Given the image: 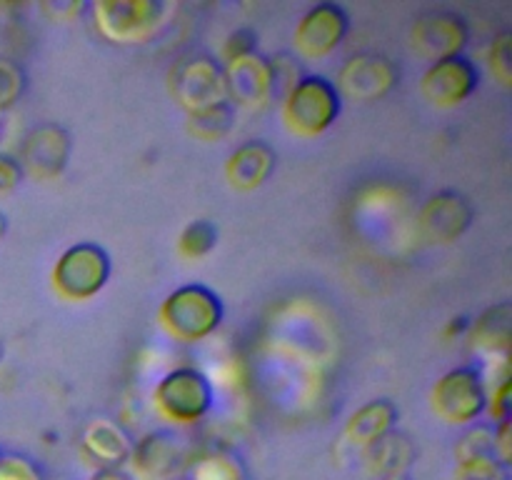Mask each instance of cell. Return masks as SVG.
Returning a JSON list of instances; mask_svg holds the SVG:
<instances>
[{"label":"cell","instance_id":"obj_31","mask_svg":"<svg viewBox=\"0 0 512 480\" xmlns=\"http://www.w3.org/2000/svg\"><path fill=\"white\" fill-rule=\"evenodd\" d=\"M258 53V33L253 28H238L225 38L223 45V55L225 63L235 58H243V55Z\"/></svg>","mask_w":512,"mask_h":480},{"label":"cell","instance_id":"obj_36","mask_svg":"<svg viewBox=\"0 0 512 480\" xmlns=\"http://www.w3.org/2000/svg\"><path fill=\"white\" fill-rule=\"evenodd\" d=\"M470 328V318H455L453 323L448 325V330H445V335H453V338H458V335H465Z\"/></svg>","mask_w":512,"mask_h":480},{"label":"cell","instance_id":"obj_5","mask_svg":"<svg viewBox=\"0 0 512 480\" xmlns=\"http://www.w3.org/2000/svg\"><path fill=\"white\" fill-rule=\"evenodd\" d=\"M113 273V260L103 245L83 240L58 255L50 273V285L55 293L70 303H83L95 298L108 285Z\"/></svg>","mask_w":512,"mask_h":480},{"label":"cell","instance_id":"obj_26","mask_svg":"<svg viewBox=\"0 0 512 480\" xmlns=\"http://www.w3.org/2000/svg\"><path fill=\"white\" fill-rule=\"evenodd\" d=\"M25 70L18 60L8 58V55H0V113L8 108H13L25 93Z\"/></svg>","mask_w":512,"mask_h":480},{"label":"cell","instance_id":"obj_1","mask_svg":"<svg viewBox=\"0 0 512 480\" xmlns=\"http://www.w3.org/2000/svg\"><path fill=\"white\" fill-rule=\"evenodd\" d=\"M223 300L213 288L188 283L165 295L160 303L158 320L165 333L180 343H198L210 338L223 323Z\"/></svg>","mask_w":512,"mask_h":480},{"label":"cell","instance_id":"obj_21","mask_svg":"<svg viewBox=\"0 0 512 480\" xmlns=\"http://www.w3.org/2000/svg\"><path fill=\"white\" fill-rule=\"evenodd\" d=\"M183 475L185 480H248V468L230 450H205L190 455Z\"/></svg>","mask_w":512,"mask_h":480},{"label":"cell","instance_id":"obj_22","mask_svg":"<svg viewBox=\"0 0 512 480\" xmlns=\"http://www.w3.org/2000/svg\"><path fill=\"white\" fill-rule=\"evenodd\" d=\"M233 128L235 108L228 100L188 115V133L193 135V138L203 140V143H218V140L228 138V135L233 133Z\"/></svg>","mask_w":512,"mask_h":480},{"label":"cell","instance_id":"obj_7","mask_svg":"<svg viewBox=\"0 0 512 480\" xmlns=\"http://www.w3.org/2000/svg\"><path fill=\"white\" fill-rule=\"evenodd\" d=\"M168 90L185 113H198L225 100L223 65L213 55H188L168 75Z\"/></svg>","mask_w":512,"mask_h":480},{"label":"cell","instance_id":"obj_30","mask_svg":"<svg viewBox=\"0 0 512 480\" xmlns=\"http://www.w3.org/2000/svg\"><path fill=\"white\" fill-rule=\"evenodd\" d=\"M0 480H43L40 468L25 455H3L0 458Z\"/></svg>","mask_w":512,"mask_h":480},{"label":"cell","instance_id":"obj_29","mask_svg":"<svg viewBox=\"0 0 512 480\" xmlns=\"http://www.w3.org/2000/svg\"><path fill=\"white\" fill-rule=\"evenodd\" d=\"M512 378H500L493 385H488V410L485 413L500 423V420H510L512 415Z\"/></svg>","mask_w":512,"mask_h":480},{"label":"cell","instance_id":"obj_8","mask_svg":"<svg viewBox=\"0 0 512 480\" xmlns=\"http://www.w3.org/2000/svg\"><path fill=\"white\" fill-rule=\"evenodd\" d=\"M340 98L355 103H375L398 88L400 68L383 53H355L345 60L333 80Z\"/></svg>","mask_w":512,"mask_h":480},{"label":"cell","instance_id":"obj_24","mask_svg":"<svg viewBox=\"0 0 512 480\" xmlns=\"http://www.w3.org/2000/svg\"><path fill=\"white\" fill-rule=\"evenodd\" d=\"M453 455L455 463H465V460L475 458H498V455H495V425H468L465 433L458 438V443H455Z\"/></svg>","mask_w":512,"mask_h":480},{"label":"cell","instance_id":"obj_32","mask_svg":"<svg viewBox=\"0 0 512 480\" xmlns=\"http://www.w3.org/2000/svg\"><path fill=\"white\" fill-rule=\"evenodd\" d=\"M23 170H20V163L8 153H0V195L10 193L20 185L23 180Z\"/></svg>","mask_w":512,"mask_h":480},{"label":"cell","instance_id":"obj_38","mask_svg":"<svg viewBox=\"0 0 512 480\" xmlns=\"http://www.w3.org/2000/svg\"><path fill=\"white\" fill-rule=\"evenodd\" d=\"M383 480H410L408 475H395V478H383Z\"/></svg>","mask_w":512,"mask_h":480},{"label":"cell","instance_id":"obj_37","mask_svg":"<svg viewBox=\"0 0 512 480\" xmlns=\"http://www.w3.org/2000/svg\"><path fill=\"white\" fill-rule=\"evenodd\" d=\"M5 233H8V218H5V213H0V240L5 238Z\"/></svg>","mask_w":512,"mask_h":480},{"label":"cell","instance_id":"obj_35","mask_svg":"<svg viewBox=\"0 0 512 480\" xmlns=\"http://www.w3.org/2000/svg\"><path fill=\"white\" fill-rule=\"evenodd\" d=\"M90 480H135V475L125 468H98Z\"/></svg>","mask_w":512,"mask_h":480},{"label":"cell","instance_id":"obj_28","mask_svg":"<svg viewBox=\"0 0 512 480\" xmlns=\"http://www.w3.org/2000/svg\"><path fill=\"white\" fill-rule=\"evenodd\" d=\"M453 480H510V468L498 458H475L455 465Z\"/></svg>","mask_w":512,"mask_h":480},{"label":"cell","instance_id":"obj_25","mask_svg":"<svg viewBox=\"0 0 512 480\" xmlns=\"http://www.w3.org/2000/svg\"><path fill=\"white\" fill-rule=\"evenodd\" d=\"M268 65L270 83H273V100H283L308 75L303 60L293 53H275L273 58H268Z\"/></svg>","mask_w":512,"mask_h":480},{"label":"cell","instance_id":"obj_9","mask_svg":"<svg viewBox=\"0 0 512 480\" xmlns=\"http://www.w3.org/2000/svg\"><path fill=\"white\" fill-rule=\"evenodd\" d=\"M70 155H73V138L68 128L53 120L33 125L20 140L18 163L23 175L33 180H55L68 168Z\"/></svg>","mask_w":512,"mask_h":480},{"label":"cell","instance_id":"obj_20","mask_svg":"<svg viewBox=\"0 0 512 480\" xmlns=\"http://www.w3.org/2000/svg\"><path fill=\"white\" fill-rule=\"evenodd\" d=\"M365 450V465L373 475L395 478V475H408V468L415 463V443L408 433H400L398 428L390 430Z\"/></svg>","mask_w":512,"mask_h":480},{"label":"cell","instance_id":"obj_34","mask_svg":"<svg viewBox=\"0 0 512 480\" xmlns=\"http://www.w3.org/2000/svg\"><path fill=\"white\" fill-rule=\"evenodd\" d=\"M83 10H88V3H45L43 13H48L53 20H73Z\"/></svg>","mask_w":512,"mask_h":480},{"label":"cell","instance_id":"obj_33","mask_svg":"<svg viewBox=\"0 0 512 480\" xmlns=\"http://www.w3.org/2000/svg\"><path fill=\"white\" fill-rule=\"evenodd\" d=\"M495 455L510 468L512 463V420L495 423Z\"/></svg>","mask_w":512,"mask_h":480},{"label":"cell","instance_id":"obj_3","mask_svg":"<svg viewBox=\"0 0 512 480\" xmlns=\"http://www.w3.org/2000/svg\"><path fill=\"white\" fill-rule=\"evenodd\" d=\"M88 10L100 38L113 45H143L168 23L170 5L160 0H98Z\"/></svg>","mask_w":512,"mask_h":480},{"label":"cell","instance_id":"obj_19","mask_svg":"<svg viewBox=\"0 0 512 480\" xmlns=\"http://www.w3.org/2000/svg\"><path fill=\"white\" fill-rule=\"evenodd\" d=\"M398 418L400 410L393 400H368V403L360 405V408L348 418V423H345V438L353 445H358V448H368L375 440H380L383 435H388L390 430H395Z\"/></svg>","mask_w":512,"mask_h":480},{"label":"cell","instance_id":"obj_16","mask_svg":"<svg viewBox=\"0 0 512 480\" xmlns=\"http://www.w3.org/2000/svg\"><path fill=\"white\" fill-rule=\"evenodd\" d=\"M275 163L278 155L273 145L265 140H245L225 160V178L235 190L250 193L268 183L270 175L275 173Z\"/></svg>","mask_w":512,"mask_h":480},{"label":"cell","instance_id":"obj_14","mask_svg":"<svg viewBox=\"0 0 512 480\" xmlns=\"http://www.w3.org/2000/svg\"><path fill=\"white\" fill-rule=\"evenodd\" d=\"M225 100L233 108L263 110L273 100V83H270L268 58L260 53L243 55L228 60L223 65Z\"/></svg>","mask_w":512,"mask_h":480},{"label":"cell","instance_id":"obj_6","mask_svg":"<svg viewBox=\"0 0 512 480\" xmlns=\"http://www.w3.org/2000/svg\"><path fill=\"white\" fill-rule=\"evenodd\" d=\"M435 415L450 425H473L488 410V380L478 365H458L435 380L430 390Z\"/></svg>","mask_w":512,"mask_h":480},{"label":"cell","instance_id":"obj_4","mask_svg":"<svg viewBox=\"0 0 512 480\" xmlns=\"http://www.w3.org/2000/svg\"><path fill=\"white\" fill-rule=\"evenodd\" d=\"M285 128L298 138H318L328 133L340 118L343 98L330 78L318 73H308L283 100Z\"/></svg>","mask_w":512,"mask_h":480},{"label":"cell","instance_id":"obj_13","mask_svg":"<svg viewBox=\"0 0 512 480\" xmlns=\"http://www.w3.org/2000/svg\"><path fill=\"white\" fill-rule=\"evenodd\" d=\"M475 220L470 200L458 190H438L425 200L418 215V230L428 243L448 245L463 238Z\"/></svg>","mask_w":512,"mask_h":480},{"label":"cell","instance_id":"obj_15","mask_svg":"<svg viewBox=\"0 0 512 480\" xmlns=\"http://www.w3.org/2000/svg\"><path fill=\"white\" fill-rule=\"evenodd\" d=\"M190 453L183 438L168 430H153L133 443L130 463L135 465L143 478L148 480H170L180 475L188 465Z\"/></svg>","mask_w":512,"mask_h":480},{"label":"cell","instance_id":"obj_2","mask_svg":"<svg viewBox=\"0 0 512 480\" xmlns=\"http://www.w3.org/2000/svg\"><path fill=\"white\" fill-rule=\"evenodd\" d=\"M215 403V385L203 370L180 365L168 370L153 388V405L160 418L188 428L208 418Z\"/></svg>","mask_w":512,"mask_h":480},{"label":"cell","instance_id":"obj_18","mask_svg":"<svg viewBox=\"0 0 512 480\" xmlns=\"http://www.w3.org/2000/svg\"><path fill=\"white\" fill-rule=\"evenodd\" d=\"M468 340L475 350L493 358H508L510 340H512V303L500 300V303L485 308L478 318L470 320Z\"/></svg>","mask_w":512,"mask_h":480},{"label":"cell","instance_id":"obj_27","mask_svg":"<svg viewBox=\"0 0 512 480\" xmlns=\"http://www.w3.org/2000/svg\"><path fill=\"white\" fill-rule=\"evenodd\" d=\"M488 65L493 78L498 80L503 88L512 85V33L503 30V33L495 35V40L488 48Z\"/></svg>","mask_w":512,"mask_h":480},{"label":"cell","instance_id":"obj_10","mask_svg":"<svg viewBox=\"0 0 512 480\" xmlns=\"http://www.w3.org/2000/svg\"><path fill=\"white\" fill-rule=\"evenodd\" d=\"M350 15L338 3H318L303 13L293 33L295 50L303 60H325L345 43Z\"/></svg>","mask_w":512,"mask_h":480},{"label":"cell","instance_id":"obj_12","mask_svg":"<svg viewBox=\"0 0 512 480\" xmlns=\"http://www.w3.org/2000/svg\"><path fill=\"white\" fill-rule=\"evenodd\" d=\"M480 85V68L468 55H453L430 63L420 78L425 100L435 108H460L475 95Z\"/></svg>","mask_w":512,"mask_h":480},{"label":"cell","instance_id":"obj_23","mask_svg":"<svg viewBox=\"0 0 512 480\" xmlns=\"http://www.w3.org/2000/svg\"><path fill=\"white\" fill-rule=\"evenodd\" d=\"M215 245H218V228L205 218L188 223L178 235V253L188 260L208 258Z\"/></svg>","mask_w":512,"mask_h":480},{"label":"cell","instance_id":"obj_11","mask_svg":"<svg viewBox=\"0 0 512 480\" xmlns=\"http://www.w3.org/2000/svg\"><path fill=\"white\" fill-rule=\"evenodd\" d=\"M470 40V25L455 10H428L410 28V48L428 63L463 55Z\"/></svg>","mask_w":512,"mask_h":480},{"label":"cell","instance_id":"obj_40","mask_svg":"<svg viewBox=\"0 0 512 480\" xmlns=\"http://www.w3.org/2000/svg\"><path fill=\"white\" fill-rule=\"evenodd\" d=\"M0 458H3V453H0Z\"/></svg>","mask_w":512,"mask_h":480},{"label":"cell","instance_id":"obj_39","mask_svg":"<svg viewBox=\"0 0 512 480\" xmlns=\"http://www.w3.org/2000/svg\"><path fill=\"white\" fill-rule=\"evenodd\" d=\"M3 353H5V348H3V340H0V360H3Z\"/></svg>","mask_w":512,"mask_h":480},{"label":"cell","instance_id":"obj_17","mask_svg":"<svg viewBox=\"0 0 512 480\" xmlns=\"http://www.w3.org/2000/svg\"><path fill=\"white\" fill-rule=\"evenodd\" d=\"M133 443L128 430L110 418H93L83 430V453L93 460L98 468H123L130 463L133 455Z\"/></svg>","mask_w":512,"mask_h":480}]
</instances>
